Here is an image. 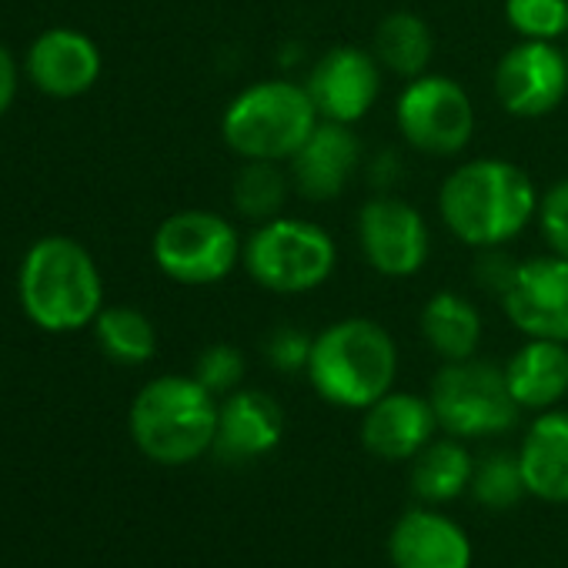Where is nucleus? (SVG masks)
<instances>
[{"mask_svg": "<svg viewBox=\"0 0 568 568\" xmlns=\"http://www.w3.org/2000/svg\"><path fill=\"white\" fill-rule=\"evenodd\" d=\"M305 375L322 402L365 412L395 388L398 345L375 318H338L315 335Z\"/></svg>", "mask_w": 568, "mask_h": 568, "instance_id": "3", "label": "nucleus"}, {"mask_svg": "<svg viewBox=\"0 0 568 568\" xmlns=\"http://www.w3.org/2000/svg\"><path fill=\"white\" fill-rule=\"evenodd\" d=\"M18 84H21V71H18V61L14 54L0 44V118H4L14 101H18Z\"/></svg>", "mask_w": 568, "mask_h": 568, "instance_id": "32", "label": "nucleus"}, {"mask_svg": "<svg viewBox=\"0 0 568 568\" xmlns=\"http://www.w3.org/2000/svg\"><path fill=\"white\" fill-rule=\"evenodd\" d=\"M288 191H292L288 168H281L277 161H244L231 181V204L237 217L251 224H264L281 214Z\"/></svg>", "mask_w": 568, "mask_h": 568, "instance_id": "24", "label": "nucleus"}, {"mask_svg": "<svg viewBox=\"0 0 568 568\" xmlns=\"http://www.w3.org/2000/svg\"><path fill=\"white\" fill-rule=\"evenodd\" d=\"M395 128L408 148L432 158H455L475 134L471 94L455 78L435 71L405 81L395 101Z\"/></svg>", "mask_w": 568, "mask_h": 568, "instance_id": "9", "label": "nucleus"}, {"mask_svg": "<svg viewBox=\"0 0 568 568\" xmlns=\"http://www.w3.org/2000/svg\"><path fill=\"white\" fill-rule=\"evenodd\" d=\"M428 402L435 408L438 432L462 442L498 438L515 428L521 412L505 385V372L481 358L445 362L432 378Z\"/></svg>", "mask_w": 568, "mask_h": 568, "instance_id": "8", "label": "nucleus"}, {"mask_svg": "<svg viewBox=\"0 0 568 568\" xmlns=\"http://www.w3.org/2000/svg\"><path fill=\"white\" fill-rule=\"evenodd\" d=\"M395 568H471V538L435 505L408 508L388 535Z\"/></svg>", "mask_w": 568, "mask_h": 568, "instance_id": "16", "label": "nucleus"}, {"mask_svg": "<svg viewBox=\"0 0 568 568\" xmlns=\"http://www.w3.org/2000/svg\"><path fill=\"white\" fill-rule=\"evenodd\" d=\"M18 298L31 325L51 335L91 328L104 308V277L91 251L68 237H38L18 271Z\"/></svg>", "mask_w": 568, "mask_h": 568, "instance_id": "2", "label": "nucleus"}, {"mask_svg": "<svg viewBox=\"0 0 568 568\" xmlns=\"http://www.w3.org/2000/svg\"><path fill=\"white\" fill-rule=\"evenodd\" d=\"M468 491H471V498L481 508H491V511L515 508L528 495L521 468H518V455H511V452H488L485 458H478L475 471H471V488Z\"/></svg>", "mask_w": 568, "mask_h": 568, "instance_id": "26", "label": "nucleus"}, {"mask_svg": "<svg viewBox=\"0 0 568 568\" xmlns=\"http://www.w3.org/2000/svg\"><path fill=\"white\" fill-rule=\"evenodd\" d=\"M318 111L305 84L288 78H267L241 88L224 114L221 138L241 161H277L288 164L292 154L318 128Z\"/></svg>", "mask_w": 568, "mask_h": 568, "instance_id": "5", "label": "nucleus"}, {"mask_svg": "<svg viewBox=\"0 0 568 568\" xmlns=\"http://www.w3.org/2000/svg\"><path fill=\"white\" fill-rule=\"evenodd\" d=\"M382 74L385 71L372 51L338 44L312 64L305 91L322 121L355 128L375 111L382 98Z\"/></svg>", "mask_w": 568, "mask_h": 568, "instance_id": "13", "label": "nucleus"}, {"mask_svg": "<svg viewBox=\"0 0 568 568\" xmlns=\"http://www.w3.org/2000/svg\"><path fill=\"white\" fill-rule=\"evenodd\" d=\"M495 101L521 121L548 118L568 98V58L548 41H518L495 64Z\"/></svg>", "mask_w": 568, "mask_h": 568, "instance_id": "11", "label": "nucleus"}, {"mask_svg": "<svg viewBox=\"0 0 568 568\" xmlns=\"http://www.w3.org/2000/svg\"><path fill=\"white\" fill-rule=\"evenodd\" d=\"M505 385L521 412H548L568 395V345L525 338V345L501 365Z\"/></svg>", "mask_w": 568, "mask_h": 568, "instance_id": "20", "label": "nucleus"}, {"mask_svg": "<svg viewBox=\"0 0 568 568\" xmlns=\"http://www.w3.org/2000/svg\"><path fill=\"white\" fill-rule=\"evenodd\" d=\"M151 257L164 277L187 284V288H207V284L231 277L244 257V241L234 221L224 214L184 207L158 224L151 237Z\"/></svg>", "mask_w": 568, "mask_h": 568, "instance_id": "7", "label": "nucleus"}, {"mask_svg": "<svg viewBox=\"0 0 568 568\" xmlns=\"http://www.w3.org/2000/svg\"><path fill=\"white\" fill-rule=\"evenodd\" d=\"M538 187L505 158H471L448 171L438 187L442 224L468 247H505L538 221Z\"/></svg>", "mask_w": 568, "mask_h": 568, "instance_id": "1", "label": "nucleus"}, {"mask_svg": "<svg viewBox=\"0 0 568 568\" xmlns=\"http://www.w3.org/2000/svg\"><path fill=\"white\" fill-rule=\"evenodd\" d=\"M284 438V412L261 388H237L217 405L214 455L224 462H254L271 455Z\"/></svg>", "mask_w": 568, "mask_h": 568, "instance_id": "18", "label": "nucleus"}, {"mask_svg": "<svg viewBox=\"0 0 568 568\" xmlns=\"http://www.w3.org/2000/svg\"><path fill=\"white\" fill-rule=\"evenodd\" d=\"M515 264L518 261H511L501 247H485L478 264H475V271H478L475 277H478L481 288H488L498 298L505 292V284L511 281V274H515Z\"/></svg>", "mask_w": 568, "mask_h": 568, "instance_id": "31", "label": "nucleus"}, {"mask_svg": "<svg viewBox=\"0 0 568 568\" xmlns=\"http://www.w3.org/2000/svg\"><path fill=\"white\" fill-rule=\"evenodd\" d=\"M91 328H94L101 352L118 365H131V368L148 365L158 352V328L138 308H128V305L101 308Z\"/></svg>", "mask_w": 568, "mask_h": 568, "instance_id": "25", "label": "nucleus"}, {"mask_svg": "<svg viewBox=\"0 0 568 568\" xmlns=\"http://www.w3.org/2000/svg\"><path fill=\"white\" fill-rule=\"evenodd\" d=\"M471 471H475V458L465 448L462 438H432L415 458H412V491L422 505H448L458 495H465L471 488Z\"/></svg>", "mask_w": 568, "mask_h": 568, "instance_id": "22", "label": "nucleus"}, {"mask_svg": "<svg viewBox=\"0 0 568 568\" xmlns=\"http://www.w3.org/2000/svg\"><path fill=\"white\" fill-rule=\"evenodd\" d=\"M538 227H541L548 251H555L568 261V178H561L548 191H541Z\"/></svg>", "mask_w": 568, "mask_h": 568, "instance_id": "30", "label": "nucleus"}, {"mask_svg": "<svg viewBox=\"0 0 568 568\" xmlns=\"http://www.w3.org/2000/svg\"><path fill=\"white\" fill-rule=\"evenodd\" d=\"M292 178V191L305 201L325 204L348 191L352 178L362 168V144L348 124L318 121L312 138L284 164Z\"/></svg>", "mask_w": 568, "mask_h": 568, "instance_id": "14", "label": "nucleus"}, {"mask_svg": "<svg viewBox=\"0 0 568 568\" xmlns=\"http://www.w3.org/2000/svg\"><path fill=\"white\" fill-rule=\"evenodd\" d=\"M217 405L194 375H161L134 395L128 428L144 458L171 468L191 465L214 452Z\"/></svg>", "mask_w": 568, "mask_h": 568, "instance_id": "4", "label": "nucleus"}, {"mask_svg": "<svg viewBox=\"0 0 568 568\" xmlns=\"http://www.w3.org/2000/svg\"><path fill=\"white\" fill-rule=\"evenodd\" d=\"M418 328L425 345L442 362H465L475 358L485 338L481 312L471 298L458 292H435L418 315Z\"/></svg>", "mask_w": 568, "mask_h": 568, "instance_id": "21", "label": "nucleus"}, {"mask_svg": "<svg viewBox=\"0 0 568 568\" xmlns=\"http://www.w3.org/2000/svg\"><path fill=\"white\" fill-rule=\"evenodd\" d=\"M244 372H247V362L241 355L237 345H227V342H217V345H207L197 362H194V378L214 395V398H227L231 392H237L244 385Z\"/></svg>", "mask_w": 568, "mask_h": 568, "instance_id": "28", "label": "nucleus"}, {"mask_svg": "<svg viewBox=\"0 0 568 568\" xmlns=\"http://www.w3.org/2000/svg\"><path fill=\"white\" fill-rule=\"evenodd\" d=\"M372 54L378 58L382 71H388L402 81H415V78L428 74L432 58H435L432 24L412 11H392L375 28Z\"/></svg>", "mask_w": 568, "mask_h": 568, "instance_id": "23", "label": "nucleus"}, {"mask_svg": "<svg viewBox=\"0 0 568 568\" xmlns=\"http://www.w3.org/2000/svg\"><path fill=\"white\" fill-rule=\"evenodd\" d=\"M565 58H568V44H565Z\"/></svg>", "mask_w": 568, "mask_h": 568, "instance_id": "34", "label": "nucleus"}, {"mask_svg": "<svg viewBox=\"0 0 568 568\" xmlns=\"http://www.w3.org/2000/svg\"><path fill=\"white\" fill-rule=\"evenodd\" d=\"M104 58L101 48L74 28H51L44 31L24 58L28 81L58 101H71L88 94L101 78Z\"/></svg>", "mask_w": 568, "mask_h": 568, "instance_id": "15", "label": "nucleus"}, {"mask_svg": "<svg viewBox=\"0 0 568 568\" xmlns=\"http://www.w3.org/2000/svg\"><path fill=\"white\" fill-rule=\"evenodd\" d=\"M355 231L368 267L382 277H415L432 257V227L425 214L392 191L372 194L362 204Z\"/></svg>", "mask_w": 568, "mask_h": 568, "instance_id": "10", "label": "nucleus"}, {"mask_svg": "<svg viewBox=\"0 0 568 568\" xmlns=\"http://www.w3.org/2000/svg\"><path fill=\"white\" fill-rule=\"evenodd\" d=\"M505 21L518 41L558 44L568 38V0H505Z\"/></svg>", "mask_w": 568, "mask_h": 568, "instance_id": "27", "label": "nucleus"}, {"mask_svg": "<svg viewBox=\"0 0 568 568\" xmlns=\"http://www.w3.org/2000/svg\"><path fill=\"white\" fill-rule=\"evenodd\" d=\"M312 342L315 335L295 328V325H277L264 335L261 342V352H264V362L281 372V375H298L308 368V358H312Z\"/></svg>", "mask_w": 568, "mask_h": 568, "instance_id": "29", "label": "nucleus"}, {"mask_svg": "<svg viewBox=\"0 0 568 568\" xmlns=\"http://www.w3.org/2000/svg\"><path fill=\"white\" fill-rule=\"evenodd\" d=\"M241 264L271 295H308L335 274L338 244L318 221L277 214L244 237Z\"/></svg>", "mask_w": 568, "mask_h": 568, "instance_id": "6", "label": "nucleus"}, {"mask_svg": "<svg viewBox=\"0 0 568 568\" xmlns=\"http://www.w3.org/2000/svg\"><path fill=\"white\" fill-rule=\"evenodd\" d=\"M398 178H402V161H398V154H395V151L375 154V161L368 164V181H372V187H378L375 194H388V191L395 187Z\"/></svg>", "mask_w": 568, "mask_h": 568, "instance_id": "33", "label": "nucleus"}, {"mask_svg": "<svg viewBox=\"0 0 568 568\" xmlns=\"http://www.w3.org/2000/svg\"><path fill=\"white\" fill-rule=\"evenodd\" d=\"M498 305L525 338L568 345V261L555 251L518 261Z\"/></svg>", "mask_w": 568, "mask_h": 568, "instance_id": "12", "label": "nucleus"}, {"mask_svg": "<svg viewBox=\"0 0 568 568\" xmlns=\"http://www.w3.org/2000/svg\"><path fill=\"white\" fill-rule=\"evenodd\" d=\"M362 445L382 462H412L438 432L428 395L388 392L362 412Z\"/></svg>", "mask_w": 568, "mask_h": 568, "instance_id": "17", "label": "nucleus"}, {"mask_svg": "<svg viewBox=\"0 0 568 568\" xmlns=\"http://www.w3.org/2000/svg\"><path fill=\"white\" fill-rule=\"evenodd\" d=\"M515 455L528 495L548 505H568V412L565 408L538 412Z\"/></svg>", "mask_w": 568, "mask_h": 568, "instance_id": "19", "label": "nucleus"}]
</instances>
